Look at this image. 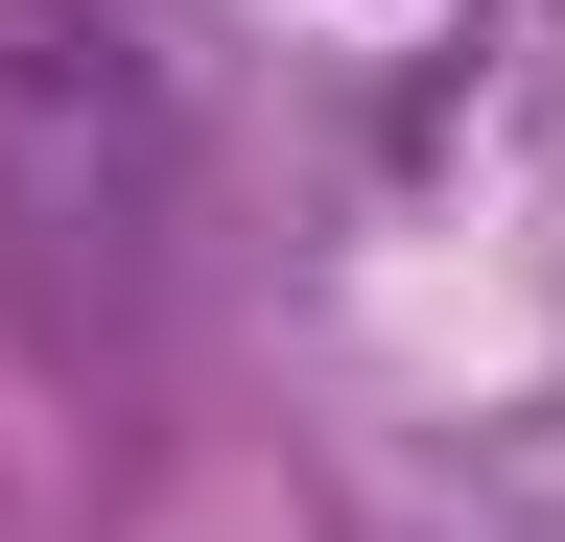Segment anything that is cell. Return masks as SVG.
Instances as JSON below:
<instances>
[]
</instances>
